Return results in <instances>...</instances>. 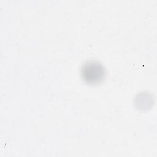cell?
<instances>
[{
	"instance_id": "1",
	"label": "cell",
	"mask_w": 157,
	"mask_h": 157,
	"mask_svg": "<svg viewBox=\"0 0 157 157\" xmlns=\"http://www.w3.org/2000/svg\"><path fill=\"white\" fill-rule=\"evenodd\" d=\"M80 74L82 80L88 84H96L105 77V71L99 63L90 61L85 63L82 67Z\"/></svg>"
}]
</instances>
